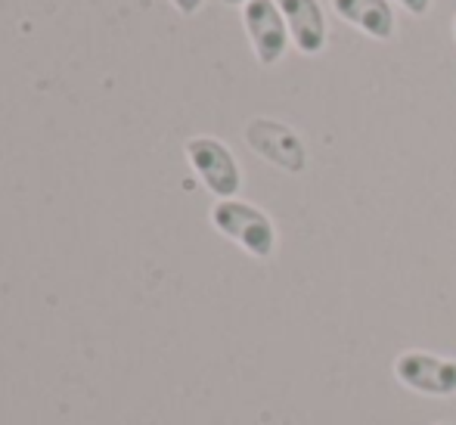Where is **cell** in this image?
<instances>
[{"mask_svg": "<svg viewBox=\"0 0 456 425\" xmlns=\"http://www.w3.org/2000/svg\"><path fill=\"white\" fill-rule=\"evenodd\" d=\"M395 4L401 6L403 12H410V16L422 19V16H428V10L435 6V0H395Z\"/></svg>", "mask_w": 456, "mask_h": 425, "instance_id": "ba28073f", "label": "cell"}, {"mask_svg": "<svg viewBox=\"0 0 456 425\" xmlns=\"http://www.w3.org/2000/svg\"><path fill=\"white\" fill-rule=\"evenodd\" d=\"M435 425H451V422H435Z\"/></svg>", "mask_w": 456, "mask_h": 425, "instance_id": "7c38bea8", "label": "cell"}, {"mask_svg": "<svg viewBox=\"0 0 456 425\" xmlns=\"http://www.w3.org/2000/svg\"><path fill=\"white\" fill-rule=\"evenodd\" d=\"M330 6L345 25L357 29L370 41H395L397 16L391 0H330Z\"/></svg>", "mask_w": 456, "mask_h": 425, "instance_id": "52a82bcc", "label": "cell"}, {"mask_svg": "<svg viewBox=\"0 0 456 425\" xmlns=\"http://www.w3.org/2000/svg\"><path fill=\"white\" fill-rule=\"evenodd\" d=\"M183 156L192 174L215 199H236L242 190V168L233 150L217 137H190L183 143Z\"/></svg>", "mask_w": 456, "mask_h": 425, "instance_id": "7a4b0ae2", "label": "cell"}, {"mask_svg": "<svg viewBox=\"0 0 456 425\" xmlns=\"http://www.w3.org/2000/svg\"><path fill=\"white\" fill-rule=\"evenodd\" d=\"M453 41H456V16H453Z\"/></svg>", "mask_w": 456, "mask_h": 425, "instance_id": "8fae6325", "label": "cell"}, {"mask_svg": "<svg viewBox=\"0 0 456 425\" xmlns=\"http://www.w3.org/2000/svg\"><path fill=\"white\" fill-rule=\"evenodd\" d=\"M395 379L407 391L422 397L456 395V357H441L432 351L410 347L395 357Z\"/></svg>", "mask_w": 456, "mask_h": 425, "instance_id": "3957f363", "label": "cell"}, {"mask_svg": "<svg viewBox=\"0 0 456 425\" xmlns=\"http://www.w3.org/2000/svg\"><path fill=\"white\" fill-rule=\"evenodd\" d=\"M224 4H227V6H240V10H242V6H246L248 0H224Z\"/></svg>", "mask_w": 456, "mask_h": 425, "instance_id": "30bf717a", "label": "cell"}, {"mask_svg": "<svg viewBox=\"0 0 456 425\" xmlns=\"http://www.w3.org/2000/svg\"><path fill=\"white\" fill-rule=\"evenodd\" d=\"M205 0H171V6H175L181 16H196L199 10H202Z\"/></svg>", "mask_w": 456, "mask_h": 425, "instance_id": "9c48e42d", "label": "cell"}, {"mask_svg": "<svg viewBox=\"0 0 456 425\" xmlns=\"http://www.w3.org/2000/svg\"><path fill=\"white\" fill-rule=\"evenodd\" d=\"M208 221L224 240H230L233 246H240L246 255L267 261L276 252V224L271 221L265 208L246 202V199H215L208 211Z\"/></svg>", "mask_w": 456, "mask_h": 425, "instance_id": "6da1fadb", "label": "cell"}, {"mask_svg": "<svg viewBox=\"0 0 456 425\" xmlns=\"http://www.w3.org/2000/svg\"><path fill=\"white\" fill-rule=\"evenodd\" d=\"M242 29L248 35V44H252V53L258 60V66L271 69L286 56L289 44V29L286 19H282L276 0H248L242 6Z\"/></svg>", "mask_w": 456, "mask_h": 425, "instance_id": "5b68a950", "label": "cell"}, {"mask_svg": "<svg viewBox=\"0 0 456 425\" xmlns=\"http://www.w3.org/2000/svg\"><path fill=\"white\" fill-rule=\"evenodd\" d=\"M246 143L258 152L265 162L286 174H301L307 165V146L298 131L273 119H252L246 125Z\"/></svg>", "mask_w": 456, "mask_h": 425, "instance_id": "277c9868", "label": "cell"}, {"mask_svg": "<svg viewBox=\"0 0 456 425\" xmlns=\"http://www.w3.org/2000/svg\"><path fill=\"white\" fill-rule=\"evenodd\" d=\"M282 19H286L292 47L301 56H320L330 44V22L320 0H276Z\"/></svg>", "mask_w": 456, "mask_h": 425, "instance_id": "8992f818", "label": "cell"}]
</instances>
